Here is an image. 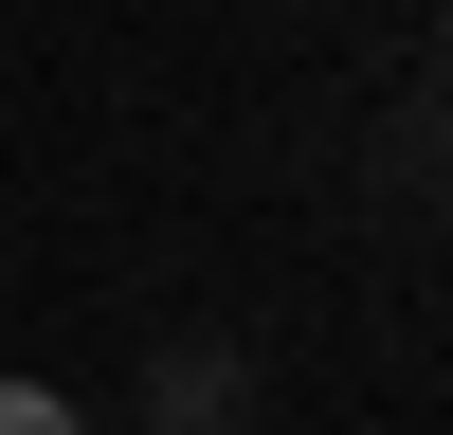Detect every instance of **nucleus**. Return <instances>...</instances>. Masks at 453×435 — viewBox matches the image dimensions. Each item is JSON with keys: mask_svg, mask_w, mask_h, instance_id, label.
I'll return each mask as SVG.
<instances>
[{"mask_svg": "<svg viewBox=\"0 0 453 435\" xmlns=\"http://www.w3.org/2000/svg\"><path fill=\"white\" fill-rule=\"evenodd\" d=\"M0 435H73V399L55 381H0Z\"/></svg>", "mask_w": 453, "mask_h": 435, "instance_id": "1", "label": "nucleus"}]
</instances>
